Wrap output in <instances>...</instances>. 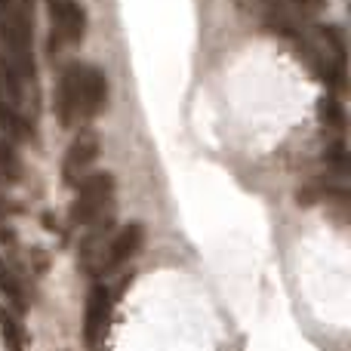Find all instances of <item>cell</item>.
I'll list each match as a JSON object with an SVG mask.
<instances>
[{"instance_id":"3","label":"cell","mask_w":351,"mask_h":351,"mask_svg":"<svg viewBox=\"0 0 351 351\" xmlns=\"http://www.w3.org/2000/svg\"><path fill=\"white\" fill-rule=\"evenodd\" d=\"M142 243H145V228H142L139 222L123 225V228L108 241V247L102 250L96 271H114V268L127 265V262L142 250Z\"/></svg>"},{"instance_id":"2","label":"cell","mask_w":351,"mask_h":351,"mask_svg":"<svg viewBox=\"0 0 351 351\" xmlns=\"http://www.w3.org/2000/svg\"><path fill=\"white\" fill-rule=\"evenodd\" d=\"M99 152H102L99 136L93 133V130H80V133L74 136V142L68 145L65 160H62V179H65L68 185H77V182L90 173V167L96 164Z\"/></svg>"},{"instance_id":"12","label":"cell","mask_w":351,"mask_h":351,"mask_svg":"<svg viewBox=\"0 0 351 351\" xmlns=\"http://www.w3.org/2000/svg\"><path fill=\"white\" fill-rule=\"evenodd\" d=\"M274 3H278L280 10L299 16V19H311L321 10H327V0H274Z\"/></svg>"},{"instance_id":"1","label":"cell","mask_w":351,"mask_h":351,"mask_svg":"<svg viewBox=\"0 0 351 351\" xmlns=\"http://www.w3.org/2000/svg\"><path fill=\"white\" fill-rule=\"evenodd\" d=\"M114 197V176L111 173H86L77 182V197L71 200L68 219L71 225H93L105 219V210Z\"/></svg>"},{"instance_id":"4","label":"cell","mask_w":351,"mask_h":351,"mask_svg":"<svg viewBox=\"0 0 351 351\" xmlns=\"http://www.w3.org/2000/svg\"><path fill=\"white\" fill-rule=\"evenodd\" d=\"M111 308H114V299L111 290L105 284H93L90 296H86V315H84V339L86 346H99L108 333L111 324Z\"/></svg>"},{"instance_id":"6","label":"cell","mask_w":351,"mask_h":351,"mask_svg":"<svg viewBox=\"0 0 351 351\" xmlns=\"http://www.w3.org/2000/svg\"><path fill=\"white\" fill-rule=\"evenodd\" d=\"M47 10L65 43H80L86 37V10L80 0H47Z\"/></svg>"},{"instance_id":"7","label":"cell","mask_w":351,"mask_h":351,"mask_svg":"<svg viewBox=\"0 0 351 351\" xmlns=\"http://www.w3.org/2000/svg\"><path fill=\"white\" fill-rule=\"evenodd\" d=\"M108 105V77L96 65H80V117L93 121Z\"/></svg>"},{"instance_id":"9","label":"cell","mask_w":351,"mask_h":351,"mask_svg":"<svg viewBox=\"0 0 351 351\" xmlns=\"http://www.w3.org/2000/svg\"><path fill=\"white\" fill-rule=\"evenodd\" d=\"M0 293L6 296V302H12L19 311L28 308V293H25V284L16 271H12L6 262H0Z\"/></svg>"},{"instance_id":"8","label":"cell","mask_w":351,"mask_h":351,"mask_svg":"<svg viewBox=\"0 0 351 351\" xmlns=\"http://www.w3.org/2000/svg\"><path fill=\"white\" fill-rule=\"evenodd\" d=\"M0 130H3L6 136H12V139H22V142L34 139V123H31L28 117L22 114V108L12 105L3 93H0Z\"/></svg>"},{"instance_id":"10","label":"cell","mask_w":351,"mask_h":351,"mask_svg":"<svg viewBox=\"0 0 351 351\" xmlns=\"http://www.w3.org/2000/svg\"><path fill=\"white\" fill-rule=\"evenodd\" d=\"M317 117H321V123L327 130L342 133V130H346V105H342V99L333 96V93H327V96L317 102Z\"/></svg>"},{"instance_id":"5","label":"cell","mask_w":351,"mask_h":351,"mask_svg":"<svg viewBox=\"0 0 351 351\" xmlns=\"http://www.w3.org/2000/svg\"><path fill=\"white\" fill-rule=\"evenodd\" d=\"M56 117L62 127H74L80 121V62H68L56 86Z\"/></svg>"},{"instance_id":"13","label":"cell","mask_w":351,"mask_h":351,"mask_svg":"<svg viewBox=\"0 0 351 351\" xmlns=\"http://www.w3.org/2000/svg\"><path fill=\"white\" fill-rule=\"evenodd\" d=\"M0 330H3V336H6V342H10V348H22V342H25V333H22V327H19V321L10 315L6 308H0Z\"/></svg>"},{"instance_id":"11","label":"cell","mask_w":351,"mask_h":351,"mask_svg":"<svg viewBox=\"0 0 351 351\" xmlns=\"http://www.w3.org/2000/svg\"><path fill=\"white\" fill-rule=\"evenodd\" d=\"M22 176H25V167H22L19 152L10 142H0V185L3 182H19Z\"/></svg>"}]
</instances>
